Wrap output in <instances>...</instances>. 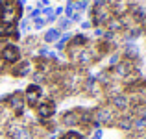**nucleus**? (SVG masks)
<instances>
[{
  "mask_svg": "<svg viewBox=\"0 0 146 139\" xmlns=\"http://www.w3.org/2000/svg\"><path fill=\"white\" fill-rule=\"evenodd\" d=\"M22 95H24L26 108L35 110V108L43 102V98H44V89H43V86H37V84H28L26 89L22 91Z\"/></svg>",
  "mask_w": 146,
  "mask_h": 139,
  "instance_id": "obj_3",
  "label": "nucleus"
},
{
  "mask_svg": "<svg viewBox=\"0 0 146 139\" xmlns=\"http://www.w3.org/2000/svg\"><path fill=\"white\" fill-rule=\"evenodd\" d=\"M33 71H35L33 59H24V57H22L19 63L11 65V67L7 69L9 76H13V78H28V76L33 74Z\"/></svg>",
  "mask_w": 146,
  "mask_h": 139,
  "instance_id": "obj_4",
  "label": "nucleus"
},
{
  "mask_svg": "<svg viewBox=\"0 0 146 139\" xmlns=\"http://www.w3.org/2000/svg\"><path fill=\"white\" fill-rule=\"evenodd\" d=\"M19 32H21V35H30V32L33 30V26H32V21H28V19H24V21H21L19 22Z\"/></svg>",
  "mask_w": 146,
  "mask_h": 139,
  "instance_id": "obj_7",
  "label": "nucleus"
},
{
  "mask_svg": "<svg viewBox=\"0 0 146 139\" xmlns=\"http://www.w3.org/2000/svg\"><path fill=\"white\" fill-rule=\"evenodd\" d=\"M59 37H61V32L54 26V28H48L46 32L43 33V43L44 45H56L57 41H59Z\"/></svg>",
  "mask_w": 146,
  "mask_h": 139,
  "instance_id": "obj_5",
  "label": "nucleus"
},
{
  "mask_svg": "<svg viewBox=\"0 0 146 139\" xmlns=\"http://www.w3.org/2000/svg\"><path fill=\"white\" fill-rule=\"evenodd\" d=\"M80 28H82V30H93L94 26H93V22L87 19V21H82V22H80Z\"/></svg>",
  "mask_w": 146,
  "mask_h": 139,
  "instance_id": "obj_12",
  "label": "nucleus"
},
{
  "mask_svg": "<svg viewBox=\"0 0 146 139\" xmlns=\"http://www.w3.org/2000/svg\"><path fill=\"white\" fill-rule=\"evenodd\" d=\"M0 59L9 69L11 65L19 63V61L22 59V48L17 43H9V41H7V43L0 45Z\"/></svg>",
  "mask_w": 146,
  "mask_h": 139,
  "instance_id": "obj_1",
  "label": "nucleus"
},
{
  "mask_svg": "<svg viewBox=\"0 0 146 139\" xmlns=\"http://www.w3.org/2000/svg\"><path fill=\"white\" fill-rule=\"evenodd\" d=\"M93 139H104V128H96L93 132Z\"/></svg>",
  "mask_w": 146,
  "mask_h": 139,
  "instance_id": "obj_13",
  "label": "nucleus"
},
{
  "mask_svg": "<svg viewBox=\"0 0 146 139\" xmlns=\"http://www.w3.org/2000/svg\"><path fill=\"white\" fill-rule=\"evenodd\" d=\"M70 26H72V22H70V21H68V19H67V17H61V19H57V26H56V28H57V30H59V32H61V33H65V32H68V28H70Z\"/></svg>",
  "mask_w": 146,
  "mask_h": 139,
  "instance_id": "obj_8",
  "label": "nucleus"
},
{
  "mask_svg": "<svg viewBox=\"0 0 146 139\" xmlns=\"http://www.w3.org/2000/svg\"><path fill=\"white\" fill-rule=\"evenodd\" d=\"M89 7H91L89 0H78V2H76V11H78V13H85Z\"/></svg>",
  "mask_w": 146,
  "mask_h": 139,
  "instance_id": "obj_10",
  "label": "nucleus"
},
{
  "mask_svg": "<svg viewBox=\"0 0 146 139\" xmlns=\"http://www.w3.org/2000/svg\"><path fill=\"white\" fill-rule=\"evenodd\" d=\"M57 139H85V136L80 130H67V132H63Z\"/></svg>",
  "mask_w": 146,
  "mask_h": 139,
  "instance_id": "obj_6",
  "label": "nucleus"
},
{
  "mask_svg": "<svg viewBox=\"0 0 146 139\" xmlns=\"http://www.w3.org/2000/svg\"><path fill=\"white\" fill-rule=\"evenodd\" d=\"M56 111H57V104H56V100H54L52 96H44L43 102H41L39 106L35 108L37 121H39L41 124H48V122L54 119Z\"/></svg>",
  "mask_w": 146,
  "mask_h": 139,
  "instance_id": "obj_2",
  "label": "nucleus"
},
{
  "mask_svg": "<svg viewBox=\"0 0 146 139\" xmlns=\"http://www.w3.org/2000/svg\"><path fill=\"white\" fill-rule=\"evenodd\" d=\"M46 24H48V21H46L44 17H41V15H39V17H35V19L32 21V26H33V30H37V32H39V30H43Z\"/></svg>",
  "mask_w": 146,
  "mask_h": 139,
  "instance_id": "obj_9",
  "label": "nucleus"
},
{
  "mask_svg": "<svg viewBox=\"0 0 146 139\" xmlns=\"http://www.w3.org/2000/svg\"><path fill=\"white\" fill-rule=\"evenodd\" d=\"M82 19H83V13H78V11H76V13H72L70 17H68V21L74 24V22H82Z\"/></svg>",
  "mask_w": 146,
  "mask_h": 139,
  "instance_id": "obj_11",
  "label": "nucleus"
}]
</instances>
